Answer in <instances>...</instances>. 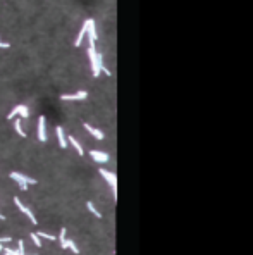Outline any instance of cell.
I'll list each match as a JSON object with an SVG mask.
<instances>
[{"label":"cell","instance_id":"9c48e42d","mask_svg":"<svg viewBox=\"0 0 253 255\" xmlns=\"http://www.w3.org/2000/svg\"><path fill=\"white\" fill-rule=\"evenodd\" d=\"M86 31H88V19L83 23V26H81V29H79V33H78V36H76V40H74V47H79V45L83 43V38H85V35H86Z\"/></svg>","mask_w":253,"mask_h":255},{"label":"cell","instance_id":"5b68a950","mask_svg":"<svg viewBox=\"0 0 253 255\" xmlns=\"http://www.w3.org/2000/svg\"><path fill=\"white\" fill-rule=\"evenodd\" d=\"M38 140L40 141H47V117L40 116L38 117Z\"/></svg>","mask_w":253,"mask_h":255},{"label":"cell","instance_id":"603a6c76","mask_svg":"<svg viewBox=\"0 0 253 255\" xmlns=\"http://www.w3.org/2000/svg\"><path fill=\"white\" fill-rule=\"evenodd\" d=\"M0 221H5V216H4V214H0Z\"/></svg>","mask_w":253,"mask_h":255},{"label":"cell","instance_id":"44dd1931","mask_svg":"<svg viewBox=\"0 0 253 255\" xmlns=\"http://www.w3.org/2000/svg\"><path fill=\"white\" fill-rule=\"evenodd\" d=\"M10 241H12L10 236H2V238H0V243H2V245H4V243H10Z\"/></svg>","mask_w":253,"mask_h":255},{"label":"cell","instance_id":"3957f363","mask_svg":"<svg viewBox=\"0 0 253 255\" xmlns=\"http://www.w3.org/2000/svg\"><path fill=\"white\" fill-rule=\"evenodd\" d=\"M100 174L107 179V183L110 184L112 191H114V198H117V176H115L114 173L107 171V169H100Z\"/></svg>","mask_w":253,"mask_h":255},{"label":"cell","instance_id":"ba28073f","mask_svg":"<svg viewBox=\"0 0 253 255\" xmlns=\"http://www.w3.org/2000/svg\"><path fill=\"white\" fill-rule=\"evenodd\" d=\"M86 97H88V93L85 92V90H79V92L72 93V95H60V100H85Z\"/></svg>","mask_w":253,"mask_h":255},{"label":"cell","instance_id":"ffe728a7","mask_svg":"<svg viewBox=\"0 0 253 255\" xmlns=\"http://www.w3.org/2000/svg\"><path fill=\"white\" fill-rule=\"evenodd\" d=\"M29 116H31V114H29V109L24 105V107H23V111L19 112V117H21V119H28Z\"/></svg>","mask_w":253,"mask_h":255},{"label":"cell","instance_id":"52a82bcc","mask_svg":"<svg viewBox=\"0 0 253 255\" xmlns=\"http://www.w3.org/2000/svg\"><path fill=\"white\" fill-rule=\"evenodd\" d=\"M88 40H90V47H95V42H96V29H95V23L93 19H88Z\"/></svg>","mask_w":253,"mask_h":255},{"label":"cell","instance_id":"30bf717a","mask_svg":"<svg viewBox=\"0 0 253 255\" xmlns=\"http://www.w3.org/2000/svg\"><path fill=\"white\" fill-rule=\"evenodd\" d=\"M85 129L88 131V133H90L91 136H95L96 140H103V133H102V131L98 129V128H93V126H91V124H88V122H85Z\"/></svg>","mask_w":253,"mask_h":255},{"label":"cell","instance_id":"6da1fadb","mask_svg":"<svg viewBox=\"0 0 253 255\" xmlns=\"http://www.w3.org/2000/svg\"><path fill=\"white\" fill-rule=\"evenodd\" d=\"M88 57H90L93 76L98 78L100 76V71H102V66H103V55H102L100 52H96L95 47H88Z\"/></svg>","mask_w":253,"mask_h":255},{"label":"cell","instance_id":"277c9868","mask_svg":"<svg viewBox=\"0 0 253 255\" xmlns=\"http://www.w3.org/2000/svg\"><path fill=\"white\" fill-rule=\"evenodd\" d=\"M14 203H16V207L19 209V210L23 212L24 216H28V217H29V221H31V224H36V217H34V214H33V212H31V210H29V209L26 207V205H24V203L21 202V200H19V198H17V197H14Z\"/></svg>","mask_w":253,"mask_h":255},{"label":"cell","instance_id":"5bb4252c","mask_svg":"<svg viewBox=\"0 0 253 255\" xmlns=\"http://www.w3.org/2000/svg\"><path fill=\"white\" fill-rule=\"evenodd\" d=\"M57 240L60 241V246H62V248H67V231H66V228H62V229H60Z\"/></svg>","mask_w":253,"mask_h":255},{"label":"cell","instance_id":"2e32d148","mask_svg":"<svg viewBox=\"0 0 253 255\" xmlns=\"http://www.w3.org/2000/svg\"><path fill=\"white\" fill-rule=\"evenodd\" d=\"M86 209H88V210H90V212H91V214H93V216H95V217H98V219H100V217H102V214H100V212H98V210H96V209H95V205H93V203H91V202H86Z\"/></svg>","mask_w":253,"mask_h":255},{"label":"cell","instance_id":"7402d4cb","mask_svg":"<svg viewBox=\"0 0 253 255\" xmlns=\"http://www.w3.org/2000/svg\"><path fill=\"white\" fill-rule=\"evenodd\" d=\"M10 47V43H7V42H2L0 40V48H9Z\"/></svg>","mask_w":253,"mask_h":255},{"label":"cell","instance_id":"d6986e66","mask_svg":"<svg viewBox=\"0 0 253 255\" xmlns=\"http://www.w3.org/2000/svg\"><path fill=\"white\" fill-rule=\"evenodd\" d=\"M29 238L33 240V243H34L36 246H42V240H40V236L36 235V233H29Z\"/></svg>","mask_w":253,"mask_h":255},{"label":"cell","instance_id":"9a60e30c","mask_svg":"<svg viewBox=\"0 0 253 255\" xmlns=\"http://www.w3.org/2000/svg\"><path fill=\"white\" fill-rule=\"evenodd\" d=\"M23 107L24 105H16L12 111H10V114H7V119H14V117H17L19 116V112L23 111Z\"/></svg>","mask_w":253,"mask_h":255},{"label":"cell","instance_id":"8fae6325","mask_svg":"<svg viewBox=\"0 0 253 255\" xmlns=\"http://www.w3.org/2000/svg\"><path fill=\"white\" fill-rule=\"evenodd\" d=\"M55 135H57L59 145H60L62 148H66V147H67V138H66V135H64V129H62V126H57V128H55Z\"/></svg>","mask_w":253,"mask_h":255},{"label":"cell","instance_id":"7a4b0ae2","mask_svg":"<svg viewBox=\"0 0 253 255\" xmlns=\"http://www.w3.org/2000/svg\"><path fill=\"white\" fill-rule=\"evenodd\" d=\"M10 179H14L16 183L19 184V188L23 190V191L28 190V184H36L38 183L34 178H28V176H24V174H21V173H10Z\"/></svg>","mask_w":253,"mask_h":255},{"label":"cell","instance_id":"4fadbf2b","mask_svg":"<svg viewBox=\"0 0 253 255\" xmlns=\"http://www.w3.org/2000/svg\"><path fill=\"white\" fill-rule=\"evenodd\" d=\"M14 129H16V133H17L21 138H26V131L23 129V124H21V117H16V121H14Z\"/></svg>","mask_w":253,"mask_h":255},{"label":"cell","instance_id":"7c38bea8","mask_svg":"<svg viewBox=\"0 0 253 255\" xmlns=\"http://www.w3.org/2000/svg\"><path fill=\"white\" fill-rule=\"evenodd\" d=\"M67 141H71V145L72 147H74V148H76V152L79 155H85V150H83V147H81V143H79V141H78L76 138H74V136L72 135H69V138H67Z\"/></svg>","mask_w":253,"mask_h":255},{"label":"cell","instance_id":"ac0fdd59","mask_svg":"<svg viewBox=\"0 0 253 255\" xmlns=\"http://www.w3.org/2000/svg\"><path fill=\"white\" fill-rule=\"evenodd\" d=\"M36 235H38L40 238H45V240H48V241H55V240H57V236H53V235H48V233H43V231L36 233Z\"/></svg>","mask_w":253,"mask_h":255},{"label":"cell","instance_id":"e0dca14e","mask_svg":"<svg viewBox=\"0 0 253 255\" xmlns=\"http://www.w3.org/2000/svg\"><path fill=\"white\" fill-rule=\"evenodd\" d=\"M67 248H71L72 253H79V248L76 246V243L71 240V238H67Z\"/></svg>","mask_w":253,"mask_h":255},{"label":"cell","instance_id":"8992f818","mask_svg":"<svg viewBox=\"0 0 253 255\" xmlns=\"http://www.w3.org/2000/svg\"><path fill=\"white\" fill-rule=\"evenodd\" d=\"M90 155H91V159L95 160V162H98V164H105V162H109V154H105V152H100V150H90Z\"/></svg>","mask_w":253,"mask_h":255}]
</instances>
